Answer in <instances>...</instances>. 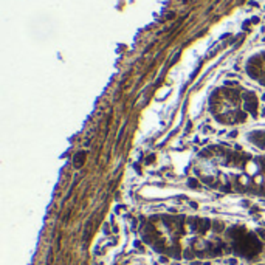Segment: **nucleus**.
I'll return each instance as SVG.
<instances>
[{
  "label": "nucleus",
  "instance_id": "obj_1",
  "mask_svg": "<svg viewBox=\"0 0 265 265\" xmlns=\"http://www.w3.org/2000/svg\"><path fill=\"white\" fill-rule=\"evenodd\" d=\"M226 237L230 240L234 253L245 259H256L262 253V242L253 231L245 226H233L226 231Z\"/></svg>",
  "mask_w": 265,
  "mask_h": 265
},
{
  "label": "nucleus",
  "instance_id": "obj_2",
  "mask_svg": "<svg viewBox=\"0 0 265 265\" xmlns=\"http://www.w3.org/2000/svg\"><path fill=\"white\" fill-rule=\"evenodd\" d=\"M84 157H85L84 152H79V154H78V157H76V163H75L76 168H81V166H82V160H84Z\"/></svg>",
  "mask_w": 265,
  "mask_h": 265
}]
</instances>
